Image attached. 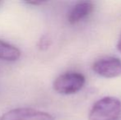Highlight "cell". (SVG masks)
Masks as SVG:
<instances>
[{"mask_svg":"<svg viewBox=\"0 0 121 120\" xmlns=\"http://www.w3.org/2000/svg\"><path fill=\"white\" fill-rule=\"evenodd\" d=\"M116 47H117V50H118V51L121 54V35H120V38H119L118 42H117V46Z\"/></svg>","mask_w":121,"mask_h":120,"instance_id":"cell-9","label":"cell"},{"mask_svg":"<svg viewBox=\"0 0 121 120\" xmlns=\"http://www.w3.org/2000/svg\"><path fill=\"white\" fill-rule=\"evenodd\" d=\"M45 1H26L25 2V3L26 4H30V5H36V6H39V5H41L43 3H45Z\"/></svg>","mask_w":121,"mask_h":120,"instance_id":"cell-8","label":"cell"},{"mask_svg":"<svg viewBox=\"0 0 121 120\" xmlns=\"http://www.w3.org/2000/svg\"><path fill=\"white\" fill-rule=\"evenodd\" d=\"M92 69L102 77L115 78L121 76V60L115 57L101 58L93 63Z\"/></svg>","mask_w":121,"mask_h":120,"instance_id":"cell-4","label":"cell"},{"mask_svg":"<svg viewBox=\"0 0 121 120\" xmlns=\"http://www.w3.org/2000/svg\"><path fill=\"white\" fill-rule=\"evenodd\" d=\"M0 3H1V2H0Z\"/></svg>","mask_w":121,"mask_h":120,"instance_id":"cell-10","label":"cell"},{"mask_svg":"<svg viewBox=\"0 0 121 120\" xmlns=\"http://www.w3.org/2000/svg\"><path fill=\"white\" fill-rule=\"evenodd\" d=\"M121 114V101L113 96L98 99L89 113V120H118Z\"/></svg>","mask_w":121,"mask_h":120,"instance_id":"cell-1","label":"cell"},{"mask_svg":"<svg viewBox=\"0 0 121 120\" xmlns=\"http://www.w3.org/2000/svg\"><path fill=\"white\" fill-rule=\"evenodd\" d=\"M51 45V38L48 35H43L37 43V47L40 50H46Z\"/></svg>","mask_w":121,"mask_h":120,"instance_id":"cell-7","label":"cell"},{"mask_svg":"<svg viewBox=\"0 0 121 120\" xmlns=\"http://www.w3.org/2000/svg\"><path fill=\"white\" fill-rule=\"evenodd\" d=\"M0 120H54V117L49 113L31 108H16L4 113Z\"/></svg>","mask_w":121,"mask_h":120,"instance_id":"cell-3","label":"cell"},{"mask_svg":"<svg viewBox=\"0 0 121 120\" xmlns=\"http://www.w3.org/2000/svg\"><path fill=\"white\" fill-rule=\"evenodd\" d=\"M86 78L80 72H69L59 75L53 82V88L62 95H73L84 87Z\"/></svg>","mask_w":121,"mask_h":120,"instance_id":"cell-2","label":"cell"},{"mask_svg":"<svg viewBox=\"0 0 121 120\" xmlns=\"http://www.w3.org/2000/svg\"><path fill=\"white\" fill-rule=\"evenodd\" d=\"M94 5L90 1L79 2L73 6L68 15V21L70 24L74 25L81 21L91 13Z\"/></svg>","mask_w":121,"mask_h":120,"instance_id":"cell-5","label":"cell"},{"mask_svg":"<svg viewBox=\"0 0 121 120\" xmlns=\"http://www.w3.org/2000/svg\"><path fill=\"white\" fill-rule=\"evenodd\" d=\"M21 50L15 45L0 40V59L14 62L21 57Z\"/></svg>","mask_w":121,"mask_h":120,"instance_id":"cell-6","label":"cell"}]
</instances>
